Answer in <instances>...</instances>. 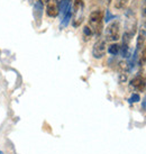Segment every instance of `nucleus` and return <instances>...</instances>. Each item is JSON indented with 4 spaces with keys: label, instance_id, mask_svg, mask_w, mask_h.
Returning a JSON list of instances; mask_svg holds the SVG:
<instances>
[{
    "label": "nucleus",
    "instance_id": "obj_1",
    "mask_svg": "<svg viewBox=\"0 0 146 154\" xmlns=\"http://www.w3.org/2000/svg\"><path fill=\"white\" fill-rule=\"evenodd\" d=\"M89 27L92 33L99 37L102 33L103 28V13L101 10H95L89 16Z\"/></svg>",
    "mask_w": 146,
    "mask_h": 154
},
{
    "label": "nucleus",
    "instance_id": "obj_2",
    "mask_svg": "<svg viewBox=\"0 0 146 154\" xmlns=\"http://www.w3.org/2000/svg\"><path fill=\"white\" fill-rule=\"evenodd\" d=\"M120 37V23L119 20H114L110 23L105 32V39L107 42H116Z\"/></svg>",
    "mask_w": 146,
    "mask_h": 154
},
{
    "label": "nucleus",
    "instance_id": "obj_3",
    "mask_svg": "<svg viewBox=\"0 0 146 154\" xmlns=\"http://www.w3.org/2000/svg\"><path fill=\"white\" fill-rule=\"evenodd\" d=\"M125 33L129 34L130 36H134L137 29V20H136V16L133 11L127 10L126 13V24H125Z\"/></svg>",
    "mask_w": 146,
    "mask_h": 154
},
{
    "label": "nucleus",
    "instance_id": "obj_4",
    "mask_svg": "<svg viewBox=\"0 0 146 154\" xmlns=\"http://www.w3.org/2000/svg\"><path fill=\"white\" fill-rule=\"evenodd\" d=\"M83 0H75L74 6H73L72 14H74V20H73V26L78 27L83 20Z\"/></svg>",
    "mask_w": 146,
    "mask_h": 154
},
{
    "label": "nucleus",
    "instance_id": "obj_5",
    "mask_svg": "<svg viewBox=\"0 0 146 154\" xmlns=\"http://www.w3.org/2000/svg\"><path fill=\"white\" fill-rule=\"evenodd\" d=\"M106 54V43L103 39H99L95 43L92 48V55L95 59H101Z\"/></svg>",
    "mask_w": 146,
    "mask_h": 154
},
{
    "label": "nucleus",
    "instance_id": "obj_6",
    "mask_svg": "<svg viewBox=\"0 0 146 154\" xmlns=\"http://www.w3.org/2000/svg\"><path fill=\"white\" fill-rule=\"evenodd\" d=\"M146 87V79L141 74H138L130 81V88H133L136 91H143Z\"/></svg>",
    "mask_w": 146,
    "mask_h": 154
},
{
    "label": "nucleus",
    "instance_id": "obj_7",
    "mask_svg": "<svg viewBox=\"0 0 146 154\" xmlns=\"http://www.w3.org/2000/svg\"><path fill=\"white\" fill-rule=\"evenodd\" d=\"M46 14L50 17H56L59 15V1L57 0H50L46 7Z\"/></svg>",
    "mask_w": 146,
    "mask_h": 154
},
{
    "label": "nucleus",
    "instance_id": "obj_8",
    "mask_svg": "<svg viewBox=\"0 0 146 154\" xmlns=\"http://www.w3.org/2000/svg\"><path fill=\"white\" fill-rule=\"evenodd\" d=\"M146 41V26L142 25L141 28H139V33H138V37H137V43H136V50L135 51L137 52L141 51L143 48V45Z\"/></svg>",
    "mask_w": 146,
    "mask_h": 154
},
{
    "label": "nucleus",
    "instance_id": "obj_9",
    "mask_svg": "<svg viewBox=\"0 0 146 154\" xmlns=\"http://www.w3.org/2000/svg\"><path fill=\"white\" fill-rule=\"evenodd\" d=\"M71 17H72V8H70L69 10L65 13V15L63 16V19H62V23H61V25L63 26V27L68 26V24H69Z\"/></svg>",
    "mask_w": 146,
    "mask_h": 154
},
{
    "label": "nucleus",
    "instance_id": "obj_10",
    "mask_svg": "<svg viewBox=\"0 0 146 154\" xmlns=\"http://www.w3.org/2000/svg\"><path fill=\"white\" fill-rule=\"evenodd\" d=\"M119 52H120V45L118 44H111L108 47V53L111 55H117Z\"/></svg>",
    "mask_w": 146,
    "mask_h": 154
},
{
    "label": "nucleus",
    "instance_id": "obj_11",
    "mask_svg": "<svg viewBox=\"0 0 146 154\" xmlns=\"http://www.w3.org/2000/svg\"><path fill=\"white\" fill-rule=\"evenodd\" d=\"M42 10H43V7H42V4L41 2H36V5H35L34 7V15L35 17H36V19H41V17H42Z\"/></svg>",
    "mask_w": 146,
    "mask_h": 154
},
{
    "label": "nucleus",
    "instance_id": "obj_12",
    "mask_svg": "<svg viewBox=\"0 0 146 154\" xmlns=\"http://www.w3.org/2000/svg\"><path fill=\"white\" fill-rule=\"evenodd\" d=\"M139 63L142 65H144L146 63V44L145 46L142 48V52H141V57H139Z\"/></svg>",
    "mask_w": 146,
    "mask_h": 154
},
{
    "label": "nucleus",
    "instance_id": "obj_13",
    "mask_svg": "<svg viewBox=\"0 0 146 154\" xmlns=\"http://www.w3.org/2000/svg\"><path fill=\"white\" fill-rule=\"evenodd\" d=\"M142 17H143V25L146 26V0H143L142 2Z\"/></svg>",
    "mask_w": 146,
    "mask_h": 154
},
{
    "label": "nucleus",
    "instance_id": "obj_14",
    "mask_svg": "<svg viewBox=\"0 0 146 154\" xmlns=\"http://www.w3.org/2000/svg\"><path fill=\"white\" fill-rule=\"evenodd\" d=\"M127 2H128V0H117L116 1V8H118V9L124 8L125 6L127 5Z\"/></svg>",
    "mask_w": 146,
    "mask_h": 154
},
{
    "label": "nucleus",
    "instance_id": "obj_15",
    "mask_svg": "<svg viewBox=\"0 0 146 154\" xmlns=\"http://www.w3.org/2000/svg\"><path fill=\"white\" fill-rule=\"evenodd\" d=\"M141 100V97H139V94H132V97L129 98V103H138Z\"/></svg>",
    "mask_w": 146,
    "mask_h": 154
},
{
    "label": "nucleus",
    "instance_id": "obj_16",
    "mask_svg": "<svg viewBox=\"0 0 146 154\" xmlns=\"http://www.w3.org/2000/svg\"><path fill=\"white\" fill-rule=\"evenodd\" d=\"M83 33H84V35H86L87 37H90V36L93 35V33H92V30H91V28L89 26H86V27L83 28Z\"/></svg>",
    "mask_w": 146,
    "mask_h": 154
},
{
    "label": "nucleus",
    "instance_id": "obj_17",
    "mask_svg": "<svg viewBox=\"0 0 146 154\" xmlns=\"http://www.w3.org/2000/svg\"><path fill=\"white\" fill-rule=\"evenodd\" d=\"M112 18H115V16H112L111 14H110V11L107 10V13H106V19H105V20H106V22H109V20L112 19Z\"/></svg>",
    "mask_w": 146,
    "mask_h": 154
},
{
    "label": "nucleus",
    "instance_id": "obj_18",
    "mask_svg": "<svg viewBox=\"0 0 146 154\" xmlns=\"http://www.w3.org/2000/svg\"><path fill=\"white\" fill-rule=\"evenodd\" d=\"M142 108L144 109V110H146V97L144 98V100H143V103H142Z\"/></svg>",
    "mask_w": 146,
    "mask_h": 154
},
{
    "label": "nucleus",
    "instance_id": "obj_19",
    "mask_svg": "<svg viewBox=\"0 0 146 154\" xmlns=\"http://www.w3.org/2000/svg\"><path fill=\"white\" fill-rule=\"evenodd\" d=\"M48 1H50V0H39V2H41V4H47Z\"/></svg>",
    "mask_w": 146,
    "mask_h": 154
},
{
    "label": "nucleus",
    "instance_id": "obj_20",
    "mask_svg": "<svg viewBox=\"0 0 146 154\" xmlns=\"http://www.w3.org/2000/svg\"><path fill=\"white\" fill-rule=\"evenodd\" d=\"M0 154H4V153H2V152H1V151H0Z\"/></svg>",
    "mask_w": 146,
    "mask_h": 154
},
{
    "label": "nucleus",
    "instance_id": "obj_21",
    "mask_svg": "<svg viewBox=\"0 0 146 154\" xmlns=\"http://www.w3.org/2000/svg\"><path fill=\"white\" fill-rule=\"evenodd\" d=\"M110 1H111V0H109V2H110Z\"/></svg>",
    "mask_w": 146,
    "mask_h": 154
}]
</instances>
